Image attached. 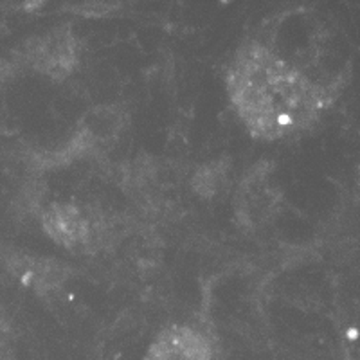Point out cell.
<instances>
[{
    "instance_id": "obj_5",
    "label": "cell",
    "mask_w": 360,
    "mask_h": 360,
    "mask_svg": "<svg viewBox=\"0 0 360 360\" xmlns=\"http://www.w3.org/2000/svg\"><path fill=\"white\" fill-rule=\"evenodd\" d=\"M9 269L24 285L34 288L37 292H51L60 287L67 278L65 266L54 259L33 258L17 254L9 259Z\"/></svg>"
},
{
    "instance_id": "obj_3",
    "label": "cell",
    "mask_w": 360,
    "mask_h": 360,
    "mask_svg": "<svg viewBox=\"0 0 360 360\" xmlns=\"http://www.w3.org/2000/svg\"><path fill=\"white\" fill-rule=\"evenodd\" d=\"M24 58L40 72L62 79L78 63L76 40L67 27L54 29L44 37L34 38L27 45Z\"/></svg>"
},
{
    "instance_id": "obj_4",
    "label": "cell",
    "mask_w": 360,
    "mask_h": 360,
    "mask_svg": "<svg viewBox=\"0 0 360 360\" xmlns=\"http://www.w3.org/2000/svg\"><path fill=\"white\" fill-rule=\"evenodd\" d=\"M144 360H214V349L204 333L175 324L153 340Z\"/></svg>"
},
{
    "instance_id": "obj_7",
    "label": "cell",
    "mask_w": 360,
    "mask_h": 360,
    "mask_svg": "<svg viewBox=\"0 0 360 360\" xmlns=\"http://www.w3.org/2000/svg\"><path fill=\"white\" fill-rule=\"evenodd\" d=\"M227 173H229V166L225 164L224 159L218 160V162L205 164L195 173L193 188L202 197H217L218 193L225 188V184L229 182Z\"/></svg>"
},
{
    "instance_id": "obj_6",
    "label": "cell",
    "mask_w": 360,
    "mask_h": 360,
    "mask_svg": "<svg viewBox=\"0 0 360 360\" xmlns=\"http://www.w3.org/2000/svg\"><path fill=\"white\" fill-rule=\"evenodd\" d=\"M276 200H278V197L270 189L265 169H259L256 175L243 180L238 211L247 224H259L274 209Z\"/></svg>"
},
{
    "instance_id": "obj_1",
    "label": "cell",
    "mask_w": 360,
    "mask_h": 360,
    "mask_svg": "<svg viewBox=\"0 0 360 360\" xmlns=\"http://www.w3.org/2000/svg\"><path fill=\"white\" fill-rule=\"evenodd\" d=\"M229 92L250 134L262 139H279L308 127L326 98L323 86L259 44H249L238 53Z\"/></svg>"
},
{
    "instance_id": "obj_2",
    "label": "cell",
    "mask_w": 360,
    "mask_h": 360,
    "mask_svg": "<svg viewBox=\"0 0 360 360\" xmlns=\"http://www.w3.org/2000/svg\"><path fill=\"white\" fill-rule=\"evenodd\" d=\"M45 233L72 252L94 250L105 238V221L85 213L78 205L53 204L41 214Z\"/></svg>"
}]
</instances>
